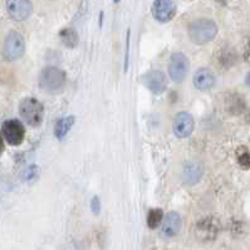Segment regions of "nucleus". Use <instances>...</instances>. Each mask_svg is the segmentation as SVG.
<instances>
[{"mask_svg":"<svg viewBox=\"0 0 250 250\" xmlns=\"http://www.w3.org/2000/svg\"><path fill=\"white\" fill-rule=\"evenodd\" d=\"M195 127V121L188 112H180L174 120V133L179 139H186L191 135Z\"/></svg>","mask_w":250,"mask_h":250,"instance_id":"obj_10","label":"nucleus"},{"mask_svg":"<svg viewBox=\"0 0 250 250\" xmlns=\"http://www.w3.org/2000/svg\"><path fill=\"white\" fill-rule=\"evenodd\" d=\"M188 59L184 53H174L168 63V74L175 83H181L186 80L188 73Z\"/></svg>","mask_w":250,"mask_h":250,"instance_id":"obj_4","label":"nucleus"},{"mask_svg":"<svg viewBox=\"0 0 250 250\" xmlns=\"http://www.w3.org/2000/svg\"><path fill=\"white\" fill-rule=\"evenodd\" d=\"M188 38L192 43L199 45L214 41L218 34V25L211 19H197L188 25Z\"/></svg>","mask_w":250,"mask_h":250,"instance_id":"obj_1","label":"nucleus"},{"mask_svg":"<svg viewBox=\"0 0 250 250\" xmlns=\"http://www.w3.org/2000/svg\"><path fill=\"white\" fill-rule=\"evenodd\" d=\"M113 1H115V3H120V0H113Z\"/></svg>","mask_w":250,"mask_h":250,"instance_id":"obj_29","label":"nucleus"},{"mask_svg":"<svg viewBox=\"0 0 250 250\" xmlns=\"http://www.w3.org/2000/svg\"><path fill=\"white\" fill-rule=\"evenodd\" d=\"M245 58H248L250 61V44L247 48V53H245Z\"/></svg>","mask_w":250,"mask_h":250,"instance_id":"obj_25","label":"nucleus"},{"mask_svg":"<svg viewBox=\"0 0 250 250\" xmlns=\"http://www.w3.org/2000/svg\"><path fill=\"white\" fill-rule=\"evenodd\" d=\"M91 209L94 214H98L101 210V203H100V199L97 196H94L91 201Z\"/></svg>","mask_w":250,"mask_h":250,"instance_id":"obj_21","label":"nucleus"},{"mask_svg":"<svg viewBox=\"0 0 250 250\" xmlns=\"http://www.w3.org/2000/svg\"><path fill=\"white\" fill-rule=\"evenodd\" d=\"M103 24V12H101L100 14V27H102Z\"/></svg>","mask_w":250,"mask_h":250,"instance_id":"obj_26","label":"nucleus"},{"mask_svg":"<svg viewBox=\"0 0 250 250\" xmlns=\"http://www.w3.org/2000/svg\"><path fill=\"white\" fill-rule=\"evenodd\" d=\"M19 113L21 118L32 127H38L43 121L44 116V108L43 104L38 100L33 97L24 98L19 106Z\"/></svg>","mask_w":250,"mask_h":250,"instance_id":"obj_3","label":"nucleus"},{"mask_svg":"<svg viewBox=\"0 0 250 250\" xmlns=\"http://www.w3.org/2000/svg\"><path fill=\"white\" fill-rule=\"evenodd\" d=\"M227 108L232 115H240L245 108L244 100L238 94H231L227 98Z\"/></svg>","mask_w":250,"mask_h":250,"instance_id":"obj_16","label":"nucleus"},{"mask_svg":"<svg viewBox=\"0 0 250 250\" xmlns=\"http://www.w3.org/2000/svg\"><path fill=\"white\" fill-rule=\"evenodd\" d=\"M145 85L150 89L152 93H162L167 87V80L165 74L160 71H151L144 76Z\"/></svg>","mask_w":250,"mask_h":250,"instance_id":"obj_12","label":"nucleus"},{"mask_svg":"<svg viewBox=\"0 0 250 250\" xmlns=\"http://www.w3.org/2000/svg\"><path fill=\"white\" fill-rule=\"evenodd\" d=\"M24 50H25V43L21 34H19L18 32H10L4 43L3 53L6 61H10V62L17 61L23 56Z\"/></svg>","mask_w":250,"mask_h":250,"instance_id":"obj_5","label":"nucleus"},{"mask_svg":"<svg viewBox=\"0 0 250 250\" xmlns=\"http://www.w3.org/2000/svg\"><path fill=\"white\" fill-rule=\"evenodd\" d=\"M151 12L157 21L167 23L172 21L176 14V4L174 0H155Z\"/></svg>","mask_w":250,"mask_h":250,"instance_id":"obj_7","label":"nucleus"},{"mask_svg":"<svg viewBox=\"0 0 250 250\" xmlns=\"http://www.w3.org/2000/svg\"><path fill=\"white\" fill-rule=\"evenodd\" d=\"M67 76L64 71L57 67H45L39 73L38 83L41 89L48 92V93H57L62 91L65 85Z\"/></svg>","mask_w":250,"mask_h":250,"instance_id":"obj_2","label":"nucleus"},{"mask_svg":"<svg viewBox=\"0 0 250 250\" xmlns=\"http://www.w3.org/2000/svg\"><path fill=\"white\" fill-rule=\"evenodd\" d=\"M219 229H220L219 221L212 216H206L196 224L195 234L199 240L212 241L218 236Z\"/></svg>","mask_w":250,"mask_h":250,"instance_id":"obj_6","label":"nucleus"},{"mask_svg":"<svg viewBox=\"0 0 250 250\" xmlns=\"http://www.w3.org/2000/svg\"><path fill=\"white\" fill-rule=\"evenodd\" d=\"M234 61H235V56L231 53V52H224L220 57V63L221 65H231L234 64Z\"/></svg>","mask_w":250,"mask_h":250,"instance_id":"obj_20","label":"nucleus"},{"mask_svg":"<svg viewBox=\"0 0 250 250\" xmlns=\"http://www.w3.org/2000/svg\"><path fill=\"white\" fill-rule=\"evenodd\" d=\"M164 220V212L161 209L150 210L147 215V225L150 229H156L162 224Z\"/></svg>","mask_w":250,"mask_h":250,"instance_id":"obj_18","label":"nucleus"},{"mask_svg":"<svg viewBox=\"0 0 250 250\" xmlns=\"http://www.w3.org/2000/svg\"><path fill=\"white\" fill-rule=\"evenodd\" d=\"M194 85L199 91H209L215 85V74L209 68H200L194 76Z\"/></svg>","mask_w":250,"mask_h":250,"instance_id":"obj_14","label":"nucleus"},{"mask_svg":"<svg viewBox=\"0 0 250 250\" xmlns=\"http://www.w3.org/2000/svg\"><path fill=\"white\" fill-rule=\"evenodd\" d=\"M245 82H247V84L249 85V87H250V72H249V73H248V76H247V80H245Z\"/></svg>","mask_w":250,"mask_h":250,"instance_id":"obj_27","label":"nucleus"},{"mask_svg":"<svg viewBox=\"0 0 250 250\" xmlns=\"http://www.w3.org/2000/svg\"><path fill=\"white\" fill-rule=\"evenodd\" d=\"M59 37H61V41H62L63 44L67 48H74L78 44V41H80L77 32L72 28H65V29L61 30Z\"/></svg>","mask_w":250,"mask_h":250,"instance_id":"obj_17","label":"nucleus"},{"mask_svg":"<svg viewBox=\"0 0 250 250\" xmlns=\"http://www.w3.org/2000/svg\"><path fill=\"white\" fill-rule=\"evenodd\" d=\"M6 10L13 21H27L33 12V5L29 0H6Z\"/></svg>","mask_w":250,"mask_h":250,"instance_id":"obj_8","label":"nucleus"},{"mask_svg":"<svg viewBox=\"0 0 250 250\" xmlns=\"http://www.w3.org/2000/svg\"><path fill=\"white\" fill-rule=\"evenodd\" d=\"M180 176H181V180H183V183L185 185L194 186L203 177V167L197 162H186V164H184L183 168H181Z\"/></svg>","mask_w":250,"mask_h":250,"instance_id":"obj_11","label":"nucleus"},{"mask_svg":"<svg viewBox=\"0 0 250 250\" xmlns=\"http://www.w3.org/2000/svg\"><path fill=\"white\" fill-rule=\"evenodd\" d=\"M218 1H220L221 4H224V3H225V1H227V0H218Z\"/></svg>","mask_w":250,"mask_h":250,"instance_id":"obj_28","label":"nucleus"},{"mask_svg":"<svg viewBox=\"0 0 250 250\" xmlns=\"http://www.w3.org/2000/svg\"><path fill=\"white\" fill-rule=\"evenodd\" d=\"M128 52H130V30L127 32V39H126V59H125V71H127V67H128Z\"/></svg>","mask_w":250,"mask_h":250,"instance_id":"obj_22","label":"nucleus"},{"mask_svg":"<svg viewBox=\"0 0 250 250\" xmlns=\"http://www.w3.org/2000/svg\"><path fill=\"white\" fill-rule=\"evenodd\" d=\"M4 151V142H3V139H1V136H0V155L3 153Z\"/></svg>","mask_w":250,"mask_h":250,"instance_id":"obj_24","label":"nucleus"},{"mask_svg":"<svg viewBox=\"0 0 250 250\" xmlns=\"http://www.w3.org/2000/svg\"><path fill=\"white\" fill-rule=\"evenodd\" d=\"M3 135L8 144L18 146L23 142L25 130L18 120H9L3 124Z\"/></svg>","mask_w":250,"mask_h":250,"instance_id":"obj_9","label":"nucleus"},{"mask_svg":"<svg viewBox=\"0 0 250 250\" xmlns=\"http://www.w3.org/2000/svg\"><path fill=\"white\" fill-rule=\"evenodd\" d=\"M238 162L241 167L250 168V153L245 150L238 153Z\"/></svg>","mask_w":250,"mask_h":250,"instance_id":"obj_19","label":"nucleus"},{"mask_svg":"<svg viewBox=\"0 0 250 250\" xmlns=\"http://www.w3.org/2000/svg\"><path fill=\"white\" fill-rule=\"evenodd\" d=\"M73 125H74L73 116H67V117L64 118H61V120H58L56 126H54V136H56L58 140L64 139L65 136L68 135V132L71 131Z\"/></svg>","mask_w":250,"mask_h":250,"instance_id":"obj_15","label":"nucleus"},{"mask_svg":"<svg viewBox=\"0 0 250 250\" xmlns=\"http://www.w3.org/2000/svg\"><path fill=\"white\" fill-rule=\"evenodd\" d=\"M181 224H183V221H181V218L177 212H168L162 220L161 234L165 238H174L175 235L179 234L180 229H181Z\"/></svg>","mask_w":250,"mask_h":250,"instance_id":"obj_13","label":"nucleus"},{"mask_svg":"<svg viewBox=\"0 0 250 250\" xmlns=\"http://www.w3.org/2000/svg\"><path fill=\"white\" fill-rule=\"evenodd\" d=\"M34 171H37L36 166H30V167L27 170V172H25V175H24V177H25V179H32L33 176H36Z\"/></svg>","mask_w":250,"mask_h":250,"instance_id":"obj_23","label":"nucleus"}]
</instances>
